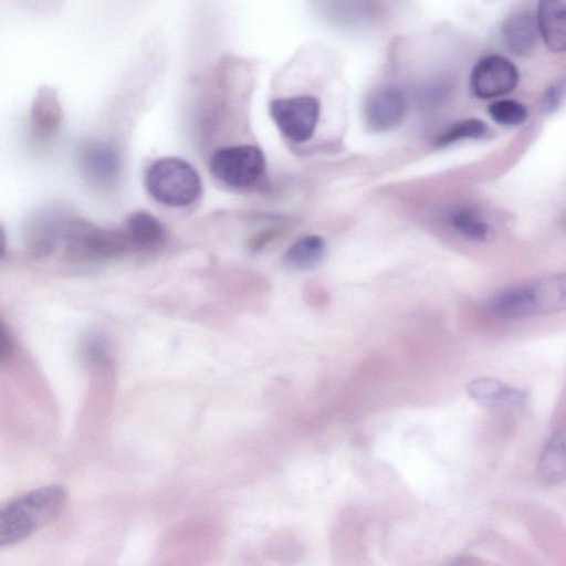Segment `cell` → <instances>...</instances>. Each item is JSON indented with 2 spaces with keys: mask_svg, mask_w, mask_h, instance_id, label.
Segmentation results:
<instances>
[{
  "mask_svg": "<svg viewBox=\"0 0 566 566\" xmlns=\"http://www.w3.org/2000/svg\"><path fill=\"white\" fill-rule=\"evenodd\" d=\"M270 115L277 128L291 140H308L321 115V102L313 95H295L275 98L269 106Z\"/></svg>",
  "mask_w": 566,
  "mask_h": 566,
  "instance_id": "cell-4",
  "label": "cell"
},
{
  "mask_svg": "<svg viewBox=\"0 0 566 566\" xmlns=\"http://www.w3.org/2000/svg\"><path fill=\"white\" fill-rule=\"evenodd\" d=\"M83 166L91 178L98 182L113 180L118 170V158L106 145H87L82 153Z\"/></svg>",
  "mask_w": 566,
  "mask_h": 566,
  "instance_id": "cell-15",
  "label": "cell"
},
{
  "mask_svg": "<svg viewBox=\"0 0 566 566\" xmlns=\"http://www.w3.org/2000/svg\"><path fill=\"white\" fill-rule=\"evenodd\" d=\"M491 118L500 125L517 126L528 116L527 107L515 99H497L488 107Z\"/></svg>",
  "mask_w": 566,
  "mask_h": 566,
  "instance_id": "cell-19",
  "label": "cell"
},
{
  "mask_svg": "<svg viewBox=\"0 0 566 566\" xmlns=\"http://www.w3.org/2000/svg\"><path fill=\"white\" fill-rule=\"evenodd\" d=\"M408 111L403 91L394 85L377 88L367 99L365 118L367 126L375 132H384L397 126Z\"/></svg>",
  "mask_w": 566,
  "mask_h": 566,
  "instance_id": "cell-7",
  "label": "cell"
},
{
  "mask_svg": "<svg viewBox=\"0 0 566 566\" xmlns=\"http://www.w3.org/2000/svg\"><path fill=\"white\" fill-rule=\"evenodd\" d=\"M564 224H565V227H566V218H565Z\"/></svg>",
  "mask_w": 566,
  "mask_h": 566,
  "instance_id": "cell-22",
  "label": "cell"
},
{
  "mask_svg": "<svg viewBox=\"0 0 566 566\" xmlns=\"http://www.w3.org/2000/svg\"><path fill=\"white\" fill-rule=\"evenodd\" d=\"M489 134L488 125L479 118L459 120L448 127L436 139L437 146H447L463 139H480Z\"/></svg>",
  "mask_w": 566,
  "mask_h": 566,
  "instance_id": "cell-18",
  "label": "cell"
},
{
  "mask_svg": "<svg viewBox=\"0 0 566 566\" xmlns=\"http://www.w3.org/2000/svg\"><path fill=\"white\" fill-rule=\"evenodd\" d=\"M538 472L549 484L566 481V429L555 433L545 444L538 459Z\"/></svg>",
  "mask_w": 566,
  "mask_h": 566,
  "instance_id": "cell-12",
  "label": "cell"
},
{
  "mask_svg": "<svg viewBox=\"0 0 566 566\" xmlns=\"http://www.w3.org/2000/svg\"><path fill=\"white\" fill-rule=\"evenodd\" d=\"M325 242L314 234L296 240L284 253V264L294 270H308L316 266L324 258Z\"/></svg>",
  "mask_w": 566,
  "mask_h": 566,
  "instance_id": "cell-14",
  "label": "cell"
},
{
  "mask_svg": "<svg viewBox=\"0 0 566 566\" xmlns=\"http://www.w3.org/2000/svg\"><path fill=\"white\" fill-rule=\"evenodd\" d=\"M491 310L501 317L523 318L566 310V273L515 285L495 294Z\"/></svg>",
  "mask_w": 566,
  "mask_h": 566,
  "instance_id": "cell-2",
  "label": "cell"
},
{
  "mask_svg": "<svg viewBox=\"0 0 566 566\" xmlns=\"http://www.w3.org/2000/svg\"><path fill=\"white\" fill-rule=\"evenodd\" d=\"M467 389L478 403L494 409H523L530 398L526 390L489 377L473 379Z\"/></svg>",
  "mask_w": 566,
  "mask_h": 566,
  "instance_id": "cell-9",
  "label": "cell"
},
{
  "mask_svg": "<svg viewBox=\"0 0 566 566\" xmlns=\"http://www.w3.org/2000/svg\"><path fill=\"white\" fill-rule=\"evenodd\" d=\"M66 502L62 485L51 484L11 501L0 512V545H12L43 527L60 514Z\"/></svg>",
  "mask_w": 566,
  "mask_h": 566,
  "instance_id": "cell-1",
  "label": "cell"
},
{
  "mask_svg": "<svg viewBox=\"0 0 566 566\" xmlns=\"http://www.w3.org/2000/svg\"><path fill=\"white\" fill-rule=\"evenodd\" d=\"M262 150L252 145L229 146L218 149L211 157L212 175L226 185L247 187L254 184L264 170Z\"/></svg>",
  "mask_w": 566,
  "mask_h": 566,
  "instance_id": "cell-5",
  "label": "cell"
},
{
  "mask_svg": "<svg viewBox=\"0 0 566 566\" xmlns=\"http://www.w3.org/2000/svg\"><path fill=\"white\" fill-rule=\"evenodd\" d=\"M518 80V71L513 62L505 56L491 54L474 64L469 85L474 96L488 99L509 94Z\"/></svg>",
  "mask_w": 566,
  "mask_h": 566,
  "instance_id": "cell-6",
  "label": "cell"
},
{
  "mask_svg": "<svg viewBox=\"0 0 566 566\" xmlns=\"http://www.w3.org/2000/svg\"><path fill=\"white\" fill-rule=\"evenodd\" d=\"M149 195L170 207H186L201 193V179L197 170L186 160L166 157L156 160L145 177Z\"/></svg>",
  "mask_w": 566,
  "mask_h": 566,
  "instance_id": "cell-3",
  "label": "cell"
},
{
  "mask_svg": "<svg viewBox=\"0 0 566 566\" xmlns=\"http://www.w3.org/2000/svg\"><path fill=\"white\" fill-rule=\"evenodd\" d=\"M32 127L41 137H49L57 129L61 122V107L51 90H42L32 107Z\"/></svg>",
  "mask_w": 566,
  "mask_h": 566,
  "instance_id": "cell-16",
  "label": "cell"
},
{
  "mask_svg": "<svg viewBox=\"0 0 566 566\" xmlns=\"http://www.w3.org/2000/svg\"><path fill=\"white\" fill-rule=\"evenodd\" d=\"M536 18L546 46L553 52H566V0H539Z\"/></svg>",
  "mask_w": 566,
  "mask_h": 566,
  "instance_id": "cell-11",
  "label": "cell"
},
{
  "mask_svg": "<svg viewBox=\"0 0 566 566\" xmlns=\"http://www.w3.org/2000/svg\"><path fill=\"white\" fill-rule=\"evenodd\" d=\"M449 221L458 233L472 241H488L493 237L492 227L474 209L461 207L454 209Z\"/></svg>",
  "mask_w": 566,
  "mask_h": 566,
  "instance_id": "cell-17",
  "label": "cell"
},
{
  "mask_svg": "<svg viewBox=\"0 0 566 566\" xmlns=\"http://www.w3.org/2000/svg\"><path fill=\"white\" fill-rule=\"evenodd\" d=\"M129 244L125 232L91 226H77L70 233L71 251L88 258L116 256L126 251Z\"/></svg>",
  "mask_w": 566,
  "mask_h": 566,
  "instance_id": "cell-8",
  "label": "cell"
},
{
  "mask_svg": "<svg viewBox=\"0 0 566 566\" xmlns=\"http://www.w3.org/2000/svg\"><path fill=\"white\" fill-rule=\"evenodd\" d=\"M565 93V82L558 81L551 84L542 96V107L546 113H551L555 111L564 96Z\"/></svg>",
  "mask_w": 566,
  "mask_h": 566,
  "instance_id": "cell-20",
  "label": "cell"
},
{
  "mask_svg": "<svg viewBox=\"0 0 566 566\" xmlns=\"http://www.w3.org/2000/svg\"><path fill=\"white\" fill-rule=\"evenodd\" d=\"M125 234L130 244L151 248L163 242L166 231L161 222L145 211L132 213L125 223Z\"/></svg>",
  "mask_w": 566,
  "mask_h": 566,
  "instance_id": "cell-13",
  "label": "cell"
},
{
  "mask_svg": "<svg viewBox=\"0 0 566 566\" xmlns=\"http://www.w3.org/2000/svg\"><path fill=\"white\" fill-rule=\"evenodd\" d=\"M501 35L510 52L516 55L530 54L536 48L541 35L537 18L530 11L513 12L504 20Z\"/></svg>",
  "mask_w": 566,
  "mask_h": 566,
  "instance_id": "cell-10",
  "label": "cell"
},
{
  "mask_svg": "<svg viewBox=\"0 0 566 566\" xmlns=\"http://www.w3.org/2000/svg\"><path fill=\"white\" fill-rule=\"evenodd\" d=\"M104 342L98 337L90 338L85 344L86 355L95 361L102 360L105 357Z\"/></svg>",
  "mask_w": 566,
  "mask_h": 566,
  "instance_id": "cell-21",
  "label": "cell"
}]
</instances>
